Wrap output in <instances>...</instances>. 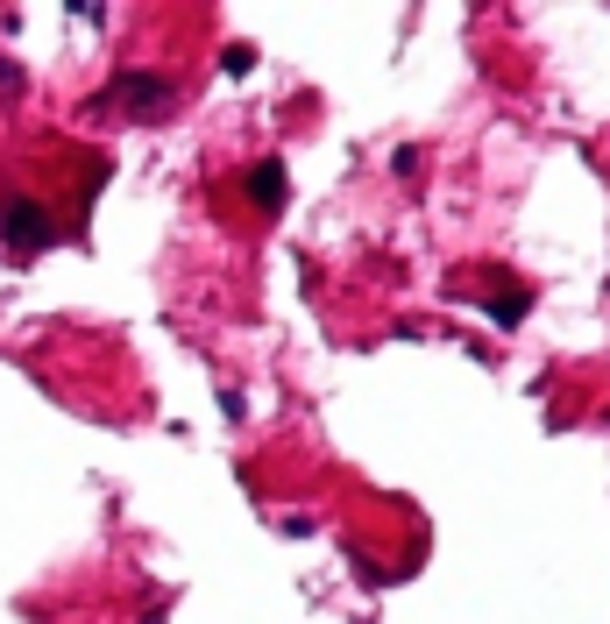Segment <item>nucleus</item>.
Here are the masks:
<instances>
[{
  "label": "nucleus",
  "instance_id": "nucleus-1",
  "mask_svg": "<svg viewBox=\"0 0 610 624\" xmlns=\"http://www.w3.org/2000/svg\"><path fill=\"white\" fill-rule=\"evenodd\" d=\"M0 234H8V242L22 249V256H36V249H50V213L36 206V199H8V213H0Z\"/></svg>",
  "mask_w": 610,
  "mask_h": 624
},
{
  "label": "nucleus",
  "instance_id": "nucleus-2",
  "mask_svg": "<svg viewBox=\"0 0 610 624\" xmlns=\"http://www.w3.org/2000/svg\"><path fill=\"white\" fill-rule=\"evenodd\" d=\"M114 100L135 107V114H164V107H171V86H164L157 71H128L121 86H114Z\"/></svg>",
  "mask_w": 610,
  "mask_h": 624
},
{
  "label": "nucleus",
  "instance_id": "nucleus-3",
  "mask_svg": "<svg viewBox=\"0 0 610 624\" xmlns=\"http://www.w3.org/2000/svg\"><path fill=\"white\" fill-rule=\"evenodd\" d=\"M284 192H291V171L277 164V156H270V164H256V206H263V213H284Z\"/></svg>",
  "mask_w": 610,
  "mask_h": 624
},
{
  "label": "nucleus",
  "instance_id": "nucleus-4",
  "mask_svg": "<svg viewBox=\"0 0 610 624\" xmlns=\"http://www.w3.org/2000/svg\"><path fill=\"white\" fill-rule=\"evenodd\" d=\"M525 305H532V298H525V291H497V298H490V320H497V327H504V334H511V327H518V320H525Z\"/></svg>",
  "mask_w": 610,
  "mask_h": 624
}]
</instances>
